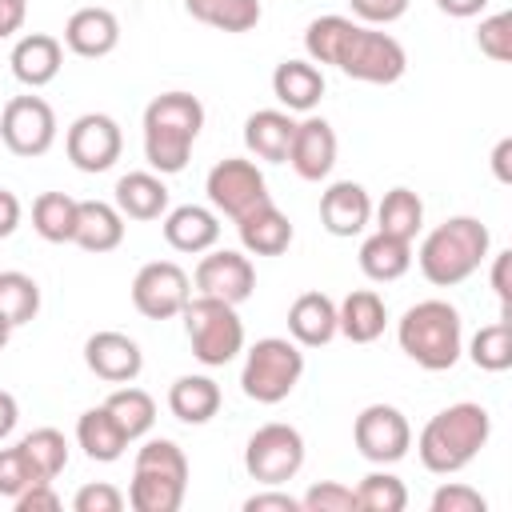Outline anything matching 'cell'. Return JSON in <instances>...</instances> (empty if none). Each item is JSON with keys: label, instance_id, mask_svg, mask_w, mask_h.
<instances>
[{"label": "cell", "instance_id": "6da1fadb", "mask_svg": "<svg viewBox=\"0 0 512 512\" xmlns=\"http://www.w3.org/2000/svg\"><path fill=\"white\" fill-rule=\"evenodd\" d=\"M304 52L312 64H336L360 84H396L408 68V52L396 36L348 16H316L304 28Z\"/></svg>", "mask_w": 512, "mask_h": 512}, {"label": "cell", "instance_id": "7a4b0ae2", "mask_svg": "<svg viewBox=\"0 0 512 512\" xmlns=\"http://www.w3.org/2000/svg\"><path fill=\"white\" fill-rule=\"evenodd\" d=\"M492 436V416L484 404H472V400H460V404H448L440 408L424 428H420V440H416V452H420V464L436 476H452L460 468H468L480 448L488 444Z\"/></svg>", "mask_w": 512, "mask_h": 512}, {"label": "cell", "instance_id": "3957f363", "mask_svg": "<svg viewBox=\"0 0 512 512\" xmlns=\"http://www.w3.org/2000/svg\"><path fill=\"white\" fill-rule=\"evenodd\" d=\"M204 128V104L192 92H160L144 108V156L160 176L184 172Z\"/></svg>", "mask_w": 512, "mask_h": 512}, {"label": "cell", "instance_id": "277c9868", "mask_svg": "<svg viewBox=\"0 0 512 512\" xmlns=\"http://www.w3.org/2000/svg\"><path fill=\"white\" fill-rule=\"evenodd\" d=\"M488 244H492V236L476 216H448L444 224H436L424 236L416 260H420V272L428 284L452 288V284H464L484 264Z\"/></svg>", "mask_w": 512, "mask_h": 512}, {"label": "cell", "instance_id": "5b68a950", "mask_svg": "<svg viewBox=\"0 0 512 512\" xmlns=\"http://www.w3.org/2000/svg\"><path fill=\"white\" fill-rule=\"evenodd\" d=\"M400 352L428 372H448L464 352L460 312L448 300H420L396 324Z\"/></svg>", "mask_w": 512, "mask_h": 512}, {"label": "cell", "instance_id": "8992f818", "mask_svg": "<svg viewBox=\"0 0 512 512\" xmlns=\"http://www.w3.org/2000/svg\"><path fill=\"white\" fill-rule=\"evenodd\" d=\"M188 492V456L172 440H144L132 464L128 504L136 512H176Z\"/></svg>", "mask_w": 512, "mask_h": 512}, {"label": "cell", "instance_id": "52a82bcc", "mask_svg": "<svg viewBox=\"0 0 512 512\" xmlns=\"http://www.w3.org/2000/svg\"><path fill=\"white\" fill-rule=\"evenodd\" d=\"M304 376V352L288 336H264L248 348L240 368V388L256 404H280Z\"/></svg>", "mask_w": 512, "mask_h": 512}, {"label": "cell", "instance_id": "ba28073f", "mask_svg": "<svg viewBox=\"0 0 512 512\" xmlns=\"http://www.w3.org/2000/svg\"><path fill=\"white\" fill-rule=\"evenodd\" d=\"M184 332L192 344V356L208 368H224L236 352H244V320L236 304L216 296H192L184 304Z\"/></svg>", "mask_w": 512, "mask_h": 512}, {"label": "cell", "instance_id": "9c48e42d", "mask_svg": "<svg viewBox=\"0 0 512 512\" xmlns=\"http://www.w3.org/2000/svg\"><path fill=\"white\" fill-rule=\"evenodd\" d=\"M244 468H248L252 480H260L268 488L292 480L304 468V436L292 424H280V420L256 428L244 444Z\"/></svg>", "mask_w": 512, "mask_h": 512}, {"label": "cell", "instance_id": "30bf717a", "mask_svg": "<svg viewBox=\"0 0 512 512\" xmlns=\"http://www.w3.org/2000/svg\"><path fill=\"white\" fill-rule=\"evenodd\" d=\"M0 140L16 156H44L56 144V112L44 96H12L0 108Z\"/></svg>", "mask_w": 512, "mask_h": 512}, {"label": "cell", "instance_id": "8fae6325", "mask_svg": "<svg viewBox=\"0 0 512 512\" xmlns=\"http://www.w3.org/2000/svg\"><path fill=\"white\" fill-rule=\"evenodd\" d=\"M204 192H208V204L216 212H224L228 220H240L256 204L272 200L268 184H264V172L252 160H240V156H228V160L212 164L208 180H204Z\"/></svg>", "mask_w": 512, "mask_h": 512}, {"label": "cell", "instance_id": "7c38bea8", "mask_svg": "<svg viewBox=\"0 0 512 512\" xmlns=\"http://www.w3.org/2000/svg\"><path fill=\"white\" fill-rule=\"evenodd\" d=\"M352 440H356V452L364 460H372V464H396L412 448V424L392 404H368V408H360V416L352 424Z\"/></svg>", "mask_w": 512, "mask_h": 512}, {"label": "cell", "instance_id": "4fadbf2b", "mask_svg": "<svg viewBox=\"0 0 512 512\" xmlns=\"http://www.w3.org/2000/svg\"><path fill=\"white\" fill-rule=\"evenodd\" d=\"M192 300V280L176 260H152L132 280V304L148 320H172Z\"/></svg>", "mask_w": 512, "mask_h": 512}, {"label": "cell", "instance_id": "5bb4252c", "mask_svg": "<svg viewBox=\"0 0 512 512\" xmlns=\"http://www.w3.org/2000/svg\"><path fill=\"white\" fill-rule=\"evenodd\" d=\"M64 148H68V160L80 168V172H108L116 160H120V148H124V136H120V124L104 112H84L68 124V136H64Z\"/></svg>", "mask_w": 512, "mask_h": 512}, {"label": "cell", "instance_id": "9a60e30c", "mask_svg": "<svg viewBox=\"0 0 512 512\" xmlns=\"http://www.w3.org/2000/svg\"><path fill=\"white\" fill-rule=\"evenodd\" d=\"M196 296H216V300H228V304H244L256 288V268L244 252H232V248H208V256L196 264Z\"/></svg>", "mask_w": 512, "mask_h": 512}, {"label": "cell", "instance_id": "2e32d148", "mask_svg": "<svg viewBox=\"0 0 512 512\" xmlns=\"http://www.w3.org/2000/svg\"><path fill=\"white\" fill-rule=\"evenodd\" d=\"M84 364L92 376L108 380V384H132L144 368V352L132 336L116 332V328H104V332H92L84 340Z\"/></svg>", "mask_w": 512, "mask_h": 512}, {"label": "cell", "instance_id": "e0dca14e", "mask_svg": "<svg viewBox=\"0 0 512 512\" xmlns=\"http://www.w3.org/2000/svg\"><path fill=\"white\" fill-rule=\"evenodd\" d=\"M336 132L324 116H308L296 124L292 132V148H288V164L296 168L300 180H324L336 164Z\"/></svg>", "mask_w": 512, "mask_h": 512}, {"label": "cell", "instance_id": "ac0fdd59", "mask_svg": "<svg viewBox=\"0 0 512 512\" xmlns=\"http://www.w3.org/2000/svg\"><path fill=\"white\" fill-rule=\"evenodd\" d=\"M372 220V196L356 180H336L320 196V224L332 236H360Z\"/></svg>", "mask_w": 512, "mask_h": 512}, {"label": "cell", "instance_id": "d6986e66", "mask_svg": "<svg viewBox=\"0 0 512 512\" xmlns=\"http://www.w3.org/2000/svg\"><path fill=\"white\" fill-rule=\"evenodd\" d=\"M64 44H68V52H76L84 60L108 56L120 44V20H116V12L96 8V4L92 8H76L68 16V24H64Z\"/></svg>", "mask_w": 512, "mask_h": 512}, {"label": "cell", "instance_id": "ffe728a7", "mask_svg": "<svg viewBox=\"0 0 512 512\" xmlns=\"http://www.w3.org/2000/svg\"><path fill=\"white\" fill-rule=\"evenodd\" d=\"M8 64H12V76H16L20 84L44 88V84H52V80L60 76L64 44H60L56 36H48V32H28V36H20V40L12 44Z\"/></svg>", "mask_w": 512, "mask_h": 512}, {"label": "cell", "instance_id": "44dd1931", "mask_svg": "<svg viewBox=\"0 0 512 512\" xmlns=\"http://www.w3.org/2000/svg\"><path fill=\"white\" fill-rule=\"evenodd\" d=\"M164 240L176 252H208L220 240V216L204 204H180L164 212Z\"/></svg>", "mask_w": 512, "mask_h": 512}, {"label": "cell", "instance_id": "7402d4cb", "mask_svg": "<svg viewBox=\"0 0 512 512\" xmlns=\"http://www.w3.org/2000/svg\"><path fill=\"white\" fill-rule=\"evenodd\" d=\"M236 232H240L244 252H252V256H280L292 244V220L272 200H264L252 212H244L236 220Z\"/></svg>", "mask_w": 512, "mask_h": 512}, {"label": "cell", "instance_id": "603a6c76", "mask_svg": "<svg viewBox=\"0 0 512 512\" xmlns=\"http://www.w3.org/2000/svg\"><path fill=\"white\" fill-rule=\"evenodd\" d=\"M288 336L300 348H320L336 336V304L324 292H300L288 308Z\"/></svg>", "mask_w": 512, "mask_h": 512}, {"label": "cell", "instance_id": "cb8c5ba5", "mask_svg": "<svg viewBox=\"0 0 512 512\" xmlns=\"http://www.w3.org/2000/svg\"><path fill=\"white\" fill-rule=\"evenodd\" d=\"M272 92L288 112H312L324 96V72L312 60H280L272 72Z\"/></svg>", "mask_w": 512, "mask_h": 512}, {"label": "cell", "instance_id": "d4e9b609", "mask_svg": "<svg viewBox=\"0 0 512 512\" xmlns=\"http://www.w3.org/2000/svg\"><path fill=\"white\" fill-rule=\"evenodd\" d=\"M120 240H124L120 208L108 200H80L72 244H80L84 252H112V248H120Z\"/></svg>", "mask_w": 512, "mask_h": 512}, {"label": "cell", "instance_id": "484cf974", "mask_svg": "<svg viewBox=\"0 0 512 512\" xmlns=\"http://www.w3.org/2000/svg\"><path fill=\"white\" fill-rule=\"evenodd\" d=\"M384 324H388V308L372 288H356L336 304V332H344L352 344H372L384 332Z\"/></svg>", "mask_w": 512, "mask_h": 512}, {"label": "cell", "instance_id": "4316f807", "mask_svg": "<svg viewBox=\"0 0 512 512\" xmlns=\"http://www.w3.org/2000/svg\"><path fill=\"white\" fill-rule=\"evenodd\" d=\"M292 132H296V120L280 108H260L244 120V144L252 156L268 160V164H280L288 160V148H292Z\"/></svg>", "mask_w": 512, "mask_h": 512}, {"label": "cell", "instance_id": "83f0119b", "mask_svg": "<svg viewBox=\"0 0 512 512\" xmlns=\"http://www.w3.org/2000/svg\"><path fill=\"white\" fill-rule=\"evenodd\" d=\"M76 444L84 448L88 460H96V464H112V460L124 456V448H128L132 440L124 436V428L116 424V416L100 404V408L80 412V420H76Z\"/></svg>", "mask_w": 512, "mask_h": 512}, {"label": "cell", "instance_id": "f1b7e54d", "mask_svg": "<svg viewBox=\"0 0 512 512\" xmlns=\"http://www.w3.org/2000/svg\"><path fill=\"white\" fill-rule=\"evenodd\" d=\"M116 208L124 220H160L168 212V188L156 172H128L116 180Z\"/></svg>", "mask_w": 512, "mask_h": 512}, {"label": "cell", "instance_id": "f546056e", "mask_svg": "<svg viewBox=\"0 0 512 512\" xmlns=\"http://www.w3.org/2000/svg\"><path fill=\"white\" fill-rule=\"evenodd\" d=\"M168 408L180 424H208L220 412V384L212 376H180L168 388Z\"/></svg>", "mask_w": 512, "mask_h": 512}, {"label": "cell", "instance_id": "4dcf8cb0", "mask_svg": "<svg viewBox=\"0 0 512 512\" xmlns=\"http://www.w3.org/2000/svg\"><path fill=\"white\" fill-rule=\"evenodd\" d=\"M408 268H412V244H408V240L372 232V236L360 244V272H364L368 280H376V284L400 280Z\"/></svg>", "mask_w": 512, "mask_h": 512}, {"label": "cell", "instance_id": "1f68e13d", "mask_svg": "<svg viewBox=\"0 0 512 512\" xmlns=\"http://www.w3.org/2000/svg\"><path fill=\"white\" fill-rule=\"evenodd\" d=\"M420 224H424V200L412 188H392L376 204V232H384V236H396V240L412 244Z\"/></svg>", "mask_w": 512, "mask_h": 512}, {"label": "cell", "instance_id": "d6a6232c", "mask_svg": "<svg viewBox=\"0 0 512 512\" xmlns=\"http://www.w3.org/2000/svg\"><path fill=\"white\" fill-rule=\"evenodd\" d=\"M188 16L220 32H252L264 16L260 0H184Z\"/></svg>", "mask_w": 512, "mask_h": 512}, {"label": "cell", "instance_id": "836d02e7", "mask_svg": "<svg viewBox=\"0 0 512 512\" xmlns=\"http://www.w3.org/2000/svg\"><path fill=\"white\" fill-rule=\"evenodd\" d=\"M76 208H80V200H72L68 192H40V196L32 200V228H36L48 244H72Z\"/></svg>", "mask_w": 512, "mask_h": 512}, {"label": "cell", "instance_id": "e575fe53", "mask_svg": "<svg viewBox=\"0 0 512 512\" xmlns=\"http://www.w3.org/2000/svg\"><path fill=\"white\" fill-rule=\"evenodd\" d=\"M20 452H24V460H28V468H32L36 480H48L52 484L68 468V440L56 428H32L20 440Z\"/></svg>", "mask_w": 512, "mask_h": 512}, {"label": "cell", "instance_id": "d590c367", "mask_svg": "<svg viewBox=\"0 0 512 512\" xmlns=\"http://www.w3.org/2000/svg\"><path fill=\"white\" fill-rule=\"evenodd\" d=\"M104 408L116 416V424L124 428L128 440L148 436V428L156 424V400H152L144 388H132V384H120V388L104 400Z\"/></svg>", "mask_w": 512, "mask_h": 512}, {"label": "cell", "instance_id": "8d00e7d4", "mask_svg": "<svg viewBox=\"0 0 512 512\" xmlns=\"http://www.w3.org/2000/svg\"><path fill=\"white\" fill-rule=\"evenodd\" d=\"M468 356H472V364L484 368V372H504V368H512V320L500 316L496 324H484V328L472 336Z\"/></svg>", "mask_w": 512, "mask_h": 512}, {"label": "cell", "instance_id": "74e56055", "mask_svg": "<svg viewBox=\"0 0 512 512\" xmlns=\"http://www.w3.org/2000/svg\"><path fill=\"white\" fill-rule=\"evenodd\" d=\"M40 312V284L28 272H0V316L20 328Z\"/></svg>", "mask_w": 512, "mask_h": 512}, {"label": "cell", "instance_id": "f35d334b", "mask_svg": "<svg viewBox=\"0 0 512 512\" xmlns=\"http://www.w3.org/2000/svg\"><path fill=\"white\" fill-rule=\"evenodd\" d=\"M352 492H356L360 512H404L408 508V488L392 472H368Z\"/></svg>", "mask_w": 512, "mask_h": 512}, {"label": "cell", "instance_id": "ab89813d", "mask_svg": "<svg viewBox=\"0 0 512 512\" xmlns=\"http://www.w3.org/2000/svg\"><path fill=\"white\" fill-rule=\"evenodd\" d=\"M476 44L488 60L496 64H508L512 60V12H492L480 20L476 28Z\"/></svg>", "mask_w": 512, "mask_h": 512}, {"label": "cell", "instance_id": "60d3db41", "mask_svg": "<svg viewBox=\"0 0 512 512\" xmlns=\"http://www.w3.org/2000/svg\"><path fill=\"white\" fill-rule=\"evenodd\" d=\"M300 508L304 512H360L356 508V492L340 480H320L312 484L304 496H300Z\"/></svg>", "mask_w": 512, "mask_h": 512}, {"label": "cell", "instance_id": "b9f144b4", "mask_svg": "<svg viewBox=\"0 0 512 512\" xmlns=\"http://www.w3.org/2000/svg\"><path fill=\"white\" fill-rule=\"evenodd\" d=\"M28 484H36V476H32V468H28V460H24V452H20V444H12V448H0V496H20Z\"/></svg>", "mask_w": 512, "mask_h": 512}, {"label": "cell", "instance_id": "7bdbcfd3", "mask_svg": "<svg viewBox=\"0 0 512 512\" xmlns=\"http://www.w3.org/2000/svg\"><path fill=\"white\" fill-rule=\"evenodd\" d=\"M488 500L468 484H440L432 492V512H484Z\"/></svg>", "mask_w": 512, "mask_h": 512}, {"label": "cell", "instance_id": "ee69618b", "mask_svg": "<svg viewBox=\"0 0 512 512\" xmlns=\"http://www.w3.org/2000/svg\"><path fill=\"white\" fill-rule=\"evenodd\" d=\"M72 508L76 512H120L124 508V492L112 488L108 480H96V484H84L72 496Z\"/></svg>", "mask_w": 512, "mask_h": 512}, {"label": "cell", "instance_id": "f6af8a7d", "mask_svg": "<svg viewBox=\"0 0 512 512\" xmlns=\"http://www.w3.org/2000/svg\"><path fill=\"white\" fill-rule=\"evenodd\" d=\"M348 4L364 24H392L408 12V0H348Z\"/></svg>", "mask_w": 512, "mask_h": 512}, {"label": "cell", "instance_id": "bcb514c9", "mask_svg": "<svg viewBox=\"0 0 512 512\" xmlns=\"http://www.w3.org/2000/svg\"><path fill=\"white\" fill-rule=\"evenodd\" d=\"M12 504H16V512H56L60 508V496L52 492L48 480H36L20 496H12Z\"/></svg>", "mask_w": 512, "mask_h": 512}, {"label": "cell", "instance_id": "7dc6e473", "mask_svg": "<svg viewBox=\"0 0 512 512\" xmlns=\"http://www.w3.org/2000/svg\"><path fill=\"white\" fill-rule=\"evenodd\" d=\"M244 512H300V500L288 492H256L244 500Z\"/></svg>", "mask_w": 512, "mask_h": 512}, {"label": "cell", "instance_id": "c3c4849f", "mask_svg": "<svg viewBox=\"0 0 512 512\" xmlns=\"http://www.w3.org/2000/svg\"><path fill=\"white\" fill-rule=\"evenodd\" d=\"M508 268H512V252H496V256H492V288H496V296H500V316H508V304H512Z\"/></svg>", "mask_w": 512, "mask_h": 512}, {"label": "cell", "instance_id": "681fc988", "mask_svg": "<svg viewBox=\"0 0 512 512\" xmlns=\"http://www.w3.org/2000/svg\"><path fill=\"white\" fill-rule=\"evenodd\" d=\"M24 16H28V0H0V40L20 32Z\"/></svg>", "mask_w": 512, "mask_h": 512}, {"label": "cell", "instance_id": "f907efd6", "mask_svg": "<svg viewBox=\"0 0 512 512\" xmlns=\"http://www.w3.org/2000/svg\"><path fill=\"white\" fill-rule=\"evenodd\" d=\"M16 224H20V200H16V192L0 188V240L12 236Z\"/></svg>", "mask_w": 512, "mask_h": 512}, {"label": "cell", "instance_id": "816d5d0a", "mask_svg": "<svg viewBox=\"0 0 512 512\" xmlns=\"http://www.w3.org/2000/svg\"><path fill=\"white\" fill-rule=\"evenodd\" d=\"M436 8L456 16V20H468V16H480L488 8V0H436Z\"/></svg>", "mask_w": 512, "mask_h": 512}, {"label": "cell", "instance_id": "f5cc1de1", "mask_svg": "<svg viewBox=\"0 0 512 512\" xmlns=\"http://www.w3.org/2000/svg\"><path fill=\"white\" fill-rule=\"evenodd\" d=\"M16 420H20V404H16V396H12V392H4V388H0V440H4V436H12Z\"/></svg>", "mask_w": 512, "mask_h": 512}, {"label": "cell", "instance_id": "db71d44e", "mask_svg": "<svg viewBox=\"0 0 512 512\" xmlns=\"http://www.w3.org/2000/svg\"><path fill=\"white\" fill-rule=\"evenodd\" d=\"M508 156H512V140L504 136V140L496 144V152H492V172H496V180H500V184H508V180H512V168H508Z\"/></svg>", "mask_w": 512, "mask_h": 512}, {"label": "cell", "instance_id": "11a10c76", "mask_svg": "<svg viewBox=\"0 0 512 512\" xmlns=\"http://www.w3.org/2000/svg\"><path fill=\"white\" fill-rule=\"evenodd\" d=\"M8 336H12V324H8V320H4V316H0V348H4V344H8Z\"/></svg>", "mask_w": 512, "mask_h": 512}]
</instances>
